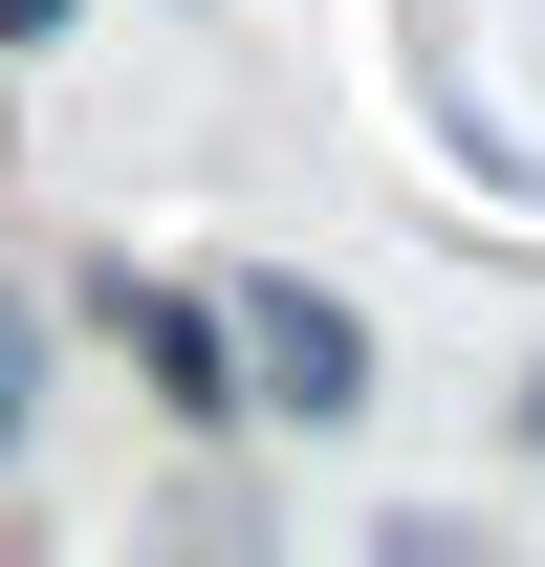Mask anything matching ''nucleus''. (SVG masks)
I'll return each mask as SVG.
<instances>
[{"mask_svg":"<svg viewBox=\"0 0 545 567\" xmlns=\"http://www.w3.org/2000/svg\"><path fill=\"white\" fill-rule=\"evenodd\" d=\"M218 350H240V415H371V328H349L328 284H284V262H240L218 284Z\"/></svg>","mask_w":545,"mask_h":567,"instance_id":"nucleus-1","label":"nucleus"},{"mask_svg":"<svg viewBox=\"0 0 545 567\" xmlns=\"http://www.w3.org/2000/svg\"><path fill=\"white\" fill-rule=\"evenodd\" d=\"M110 328H132V371L175 393V415H240V350H218V306H197V284H110Z\"/></svg>","mask_w":545,"mask_h":567,"instance_id":"nucleus-2","label":"nucleus"},{"mask_svg":"<svg viewBox=\"0 0 545 567\" xmlns=\"http://www.w3.org/2000/svg\"><path fill=\"white\" fill-rule=\"evenodd\" d=\"M22 371H44V328H22V284H0V458H22Z\"/></svg>","mask_w":545,"mask_h":567,"instance_id":"nucleus-3","label":"nucleus"},{"mask_svg":"<svg viewBox=\"0 0 545 567\" xmlns=\"http://www.w3.org/2000/svg\"><path fill=\"white\" fill-rule=\"evenodd\" d=\"M0 44H66V0H0Z\"/></svg>","mask_w":545,"mask_h":567,"instance_id":"nucleus-4","label":"nucleus"},{"mask_svg":"<svg viewBox=\"0 0 545 567\" xmlns=\"http://www.w3.org/2000/svg\"><path fill=\"white\" fill-rule=\"evenodd\" d=\"M524 458H545V371H524Z\"/></svg>","mask_w":545,"mask_h":567,"instance_id":"nucleus-5","label":"nucleus"}]
</instances>
